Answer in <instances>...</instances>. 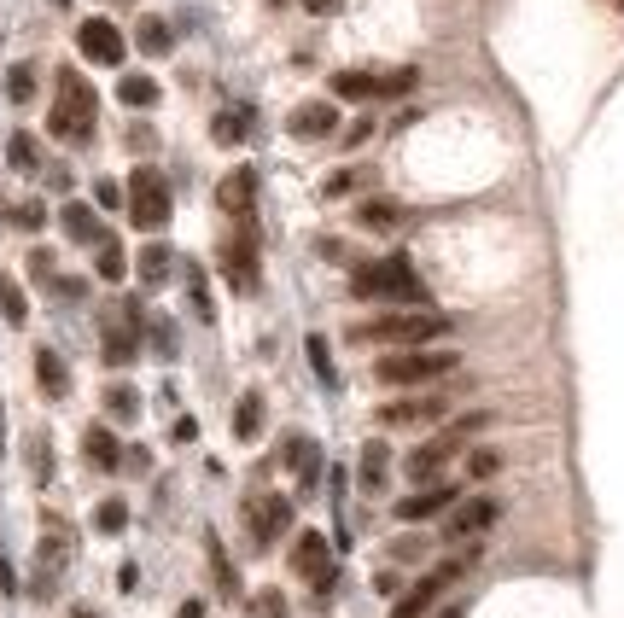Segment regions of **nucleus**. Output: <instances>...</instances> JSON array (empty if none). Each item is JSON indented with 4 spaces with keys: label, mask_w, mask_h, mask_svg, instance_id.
Listing matches in <instances>:
<instances>
[{
    "label": "nucleus",
    "mask_w": 624,
    "mask_h": 618,
    "mask_svg": "<svg viewBox=\"0 0 624 618\" xmlns=\"http://www.w3.org/2000/svg\"><path fill=\"white\" fill-rule=\"evenodd\" d=\"M455 321L444 309H385L374 321L350 327L356 344H403V350H432V339H450Z\"/></svg>",
    "instance_id": "obj_1"
},
{
    "label": "nucleus",
    "mask_w": 624,
    "mask_h": 618,
    "mask_svg": "<svg viewBox=\"0 0 624 618\" xmlns=\"http://www.w3.org/2000/svg\"><path fill=\"white\" fill-rule=\"evenodd\" d=\"M350 292H356V298H374V304H409V309L432 304L426 280L415 275V263H409L403 251H397V257H380V263H356Z\"/></svg>",
    "instance_id": "obj_2"
},
{
    "label": "nucleus",
    "mask_w": 624,
    "mask_h": 618,
    "mask_svg": "<svg viewBox=\"0 0 624 618\" xmlns=\"http://www.w3.org/2000/svg\"><path fill=\"white\" fill-rule=\"evenodd\" d=\"M94 123H100V100L88 88V76L76 70H59V94H53V111H47V129L53 140H70V146H88L94 140Z\"/></svg>",
    "instance_id": "obj_3"
},
{
    "label": "nucleus",
    "mask_w": 624,
    "mask_h": 618,
    "mask_svg": "<svg viewBox=\"0 0 624 618\" xmlns=\"http://www.w3.org/2000/svg\"><path fill=\"white\" fill-rule=\"evenodd\" d=\"M461 368V356L455 350H397V356H380L374 362V379L380 385H432V379H444Z\"/></svg>",
    "instance_id": "obj_4"
},
{
    "label": "nucleus",
    "mask_w": 624,
    "mask_h": 618,
    "mask_svg": "<svg viewBox=\"0 0 624 618\" xmlns=\"http://www.w3.org/2000/svg\"><path fill=\"white\" fill-rule=\"evenodd\" d=\"M123 205H129V222L135 228H146V234H158L164 222H170V210H175V199H170V181L152 170V164H140L135 175H129V187H123Z\"/></svg>",
    "instance_id": "obj_5"
},
{
    "label": "nucleus",
    "mask_w": 624,
    "mask_h": 618,
    "mask_svg": "<svg viewBox=\"0 0 624 618\" xmlns=\"http://www.w3.org/2000/svg\"><path fill=\"white\" fill-rule=\"evenodd\" d=\"M473 560H479V549H467V554H455V560H444V566H432V572H426L409 595H397L391 618H426L432 607H438V595H444V589L467 578V566H473Z\"/></svg>",
    "instance_id": "obj_6"
},
{
    "label": "nucleus",
    "mask_w": 624,
    "mask_h": 618,
    "mask_svg": "<svg viewBox=\"0 0 624 618\" xmlns=\"http://www.w3.org/2000/svg\"><path fill=\"white\" fill-rule=\"evenodd\" d=\"M496 519H502V502H496V496H473V502H455L450 519H444V543H473V537H485Z\"/></svg>",
    "instance_id": "obj_7"
},
{
    "label": "nucleus",
    "mask_w": 624,
    "mask_h": 618,
    "mask_svg": "<svg viewBox=\"0 0 624 618\" xmlns=\"http://www.w3.org/2000/svg\"><path fill=\"white\" fill-rule=\"evenodd\" d=\"M100 356L111 368H129L140 356V304H123V315H111L100 333Z\"/></svg>",
    "instance_id": "obj_8"
},
{
    "label": "nucleus",
    "mask_w": 624,
    "mask_h": 618,
    "mask_svg": "<svg viewBox=\"0 0 624 618\" xmlns=\"http://www.w3.org/2000/svg\"><path fill=\"white\" fill-rule=\"evenodd\" d=\"M245 525H251V549H275L280 531L292 525V496H257L245 508Z\"/></svg>",
    "instance_id": "obj_9"
},
{
    "label": "nucleus",
    "mask_w": 624,
    "mask_h": 618,
    "mask_svg": "<svg viewBox=\"0 0 624 618\" xmlns=\"http://www.w3.org/2000/svg\"><path fill=\"white\" fill-rule=\"evenodd\" d=\"M76 47H82V59L88 65H123V53H129V41H123V30L111 24V18H88L82 30H76Z\"/></svg>",
    "instance_id": "obj_10"
},
{
    "label": "nucleus",
    "mask_w": 624,
    "mask_h": 618,
    "mask_svg": "<svg viewBox=\"0 0 624 618\" xmlns=\"http://www.w3.org/2000/svg\"><path fill=\"white\" fill-rule=\"evenodd\" d=\"M222 275H228L234 292H257V234H251V222L222 245Z\"/></svg>",
    "instance_id": "obj_11"
},
{
    "label": "nucleus",
    "mask_w": 624,
    "mask_h": 618,
    "mask_svg": "<svg viewBox=\"0 0 624 618\" xmlns=\"http://www.w3.org/2000/svg\"><path fill=\"white\" fill-rule=\"evenodd\" d=\"M450 414V397L426 391V397H403V403H385L380 409V426H438Z\"/></svg>",
    "instance_id": "obj_12"
},
{
    "label": "nucleus",
    "mask_w": 624,
    "mask_h": 618,
    "mask_svg": "<svg viewBox=\"0 0 624 618\" xmlns=\"http://www.w3.org/2000/svg\"><path fill=\"white\" fill-rule=\"evenodd\" d=\"M455 508V484H420L415 496H403L397 502V519L403 525H420V519H438Z\"/></svg>",
    "instance_id": "obj_13"
},
{
    "label": "nucleus",
    "mask_w": 624,
    "mask_h": 618,
    "mask_svg": "<svg viewBox=\"0 0 624 618\" xmlns=\"http://www.w3.org/2000/svg\"><path fill=\"white\" fill-rule=\"evenodd\" d=\"M251 199H257V170H228L222 175V187H216V205L228 210V216H251Z\"/></svg>",
    "instance_id": "obj_14"
},
{
    "label": "nucleus",
    "mask_w": 624,
    "mask_h": 618,
    "mask_svg": "<svg viewBox=\"0 0 624 618\" xmlns=\"http://www.w3.org/2000/svg\"><path fill=\"white\" fill-rule=\"evenodd\" d=\"M333 129H339V105L333 100H310L292 111V135L298 140H321V135H333Z\"/></svg>",
    "instance_id": "obj_15"
},
{
    "label": "nucleus",
    "mask_w": 624,
    "mask_h": 618,
    "mask_svg": "<svg viewBox=\"0 0 624 618\" xmlns=\"http://www.w3.org/2000/svg\"><path fill=\"white\" fill-rule=\"evenodd\" d=\"M450 455H455V444H450V438H444V432H438V438H432V444H420L415 455L403 461V467H409V479L432 484V479H438V473H444V461H450Z\"/></svg>",
    "instance_id": "obj_16"
},
{
    "label": "nucleus",
    "mask_w": 624,
    "mask_h": 618,
    "mask_svg": "<svg viewBox=\"0 0 624 618\" xmlns=\"http://www.w3.org/2000/svg\"><path fill=\"white\" fill-rule=\"evenodd\" d=\"M82 455H88L100 473L123 467V444H117V432H111V426H88V432H82Z\"/></svg>",
    "instance_id": "obj_17"
},
{
    "label": "nucleus",
    "mask_w": 624,
    "mask_h": 618,
    "mask_svg": "<svg viewBox=\"0 0 624 618\" xmlns=\"http://www.w3.org/2000/svg\"><path fill=\"white\" fill-rule=\"evenodd\" d=\"M292 572L310 578V584L327 572V537H321V531H304V537L292 543Z\"/></svg>",
    "instance_id": "obj_18"
},
{
    "label": "nucleus",
    "mask_w": 624,
    "mask_h": 618,
    "mask_svg": "<svg viewBox=\"0 0 624 618\" xmlns=\"http://www.w3.org/2000/svg\"><path fill=\"white\" fill-rule=\"evenodd\" d=\"M59 222H65V234L76 245H100L105 240V228H100V216H94V205H82V199H70L65 210H59Z\"/></svg>",
    "instance_id": "obj_19"
},
{
    "label": "nucleus",
    "mask_w": 624,
    "mask_h": 618,
    "mask_svg": "<svg viewBox=\"0 0 624 618\" xmlns=\"http://www.w3.org/2000/svg\"><path fill=\"white\" fill-rule=\"evenodd\" d=\"M356 222H362L368 234H385V228L403 222V205H397V199H362V205H356Z\"/></svg>",
    "instance_id": "obj_20"
},
{
    "label": "nucleus",
    "mask_w": 624,
    "mask_h": 618,
    "mask_svg": "<svg viewBox=\"0 0 624 618\" xmlns=\"http://www.w3.org/2000/svg\"><path fill=\"white\" fill-rule=\"evenodd\" d=\"M286 467H298V484L310 490L315 473H321V449H315V438H286Z\"/></svg>",
    "instance_id": "obj_21"
},
{
    "label": "nucleus",
    "mask_w": 624,
    "mask_h": 618,
    "mask_svg": "<svg viewBox=\"0 0 624 618\" xmlns=\"http://www.w3.org/2000/svg\"><path fill=\"white\" fill-rule=\"evenodd\" d=\"M135 47L146 53V59H164V53L175 47L170 24H164V18H140V24H135Z\"/></svg>",
    "instance_id": "obj_22"
},
{
    "label": "nucleus",
    "mask_w": 624,
    "mask_h": 618,
    "mask_svg": "<svg viewBox=\"0 0 624 618\" xmlns=\"http://www.w3.org/2000/svg\"><path fill=\"white\" fill-rule=\"evenodd\" d=\"M35 379H41L47 397H65L70 391V374H65V362H59V350H35Z\"/></svg>",
    "instance_id": "obj_23"
},
{
    "label": "nucleus",
    "mask_w": 624,
    "mask_h": 618,
    "mask_svg": "<svg viewBox=\"0 0 624 618\" xmlns=\"http://www.w3.org/2000/svg\"><path fill=\"white\" fill-rule=\"evenodd\" d=\"M135 269H140V280H146V286H164V280H170V269H175V251H170V245H146V251L135 257Z\"/></svg>",
    "instance_id": "obj_24"
},
{
    "label": "nucleus",
    "mask_w": 624,
    "mask_h": 618,
    "mask_svg": "<svg viewBox=\"0 0 624 618\" xmlns=\"http://www.w3.org/2000/svg\"><path fill=\"white\" fill-rule=\"evenodd\" d=\"M257 432H263V397H257V391H245L240 403H234V438H240V444H251Z\"/></svg>",
    "instance_id": "obj_25"
},
{
    "label": "nucleus",
    "mask_w": 624,
    "mask_h": 618,
    "mask_svg": "<svg viewBox=\"0 0 624 618\" xmlns=\"http://www.w3.org/2000/svg\"><path fill=\"white\" fill-rule=\"evenodd\" d=\"M339 100H374V70H339V76H333V105Z\"/></svg>",
    "instance_id": "obj_26"
},
{
    "label": "nucleus",
    "mask_w": 624,
    "mask_h": 618,
    "mask_svg": "<svg viewBox=\"0 0 624 618\" xmlns=\"http://www.w3.org/2000/svg\"><path fill=\"white\" fill-rule=\"evenodd\" d=\"M385 473H391V455H385V444L374 438V444H362V490H385Z\"/></svg>",
    "instance_id": "obj_27"
},
{
    "label": "nucleus",
    "mask_w": 624,
    "mask_h": 618,
    "mask_svg": "<svg viewBox=\"0 0 624 618\" xmlns=\"http://www.w3.org/2000/svg\"><path fill=\"white\" fill-rule=\"evenodd\" d=\"M415 88H420V70H415V65L374 76V94H385V100H403V94H415Z\"/></svg>",
    "instance_id": "obj_28"
},
{
    "label": "nucleus",
    "mask_w": 624,
    "mask_h": 618,
    "mask_svg": "<svg viewBox=\"0 0 624 618\" xmlns=\"http://www.w3.org/2000/svg\"><path fill=\"white\" fill-rule=\"evenodd\" d=\"M117 100L146 111V105H158V82H152V76H123V82H117Z\"/></svg>",
    "instance_id": "obj_29"
},
{
    "label": "nucleus",
    "mask_w": 624,
    "mask_h": 618,
    "mask_svg": "<svg viewBox=\"0 0 624 618\" xmlns=\"http://www.w3.org/2000/svg\"><path fill=\"white\" fill-rule=\"evenodd\" d=\"M6 164H12L18 175H35V170H41V146H35L30 135H12V140H6Z\"/></svg>",
    "instance_id": "obj_30"
},
{
    "label": "nucleus",
    "mask_w": 624,
    "mask_h": 618,
    "mask_svg": "<svg viewBox=\"0 0 624 618\" xmlns=\"http://www.w3.org/2000/svg\"><path fill=\"white\" fill-rule=\"evenodd\" d=\"M205 549H210V572H216L222 595H228V601H240V578H234V560L222 554V543H216V537H205Z\"/></svg>",
    "instance_id": "obj_31"
},
{
    "label": "nucleus",
    "mask_w": 624,
    "mask_h": 618,
    "mask_svg": "<svg viewBox=\"0 0 624 618\" xmlns=\"http://www.w3.org/2000/svg\"><path fill=\"white\" fill-rule=\"evenodd\" d=\"M304 350H310L315 379H321V385L333 391V385H339V368H333V350H327V339H321V333H310V339H304Z\"/></svg>",
    "instance_id": "obj_32"
},
{
    "label": "nucleus",
    "mask_w": 624,
    "mask_h": 618,
    "mask_svg": "<svg viewBox=\"0 0 624 618\" xmlns=\"http://www.w3.org/2000/svg\"><path fill=\"white\" fill-rule=\"evenodd\" d=\"M123 525H129V502H123V496H105L100 508H94V531H105V537H117Z\"/></svg>",
    "instance_id": "obj_33"
},
{
    "label": "nucleus",
    "mask_w": 624,
    "mask_h": 618,
    "mask_svg": "<svg viewBox=\"0 0 624 618\" xmlns=\"http://www.w3.org/2000/svg\"><path fill=\"white\" fill-rule=\"evenodd\" d=\"M94 251H100V263H94V269H100V280H123V275H129V257H123V245L111 240V234H105Z\"/></svg>",
    "instance_id": "obj_34"
},
{
    "label": "nucleus",
    "mask_w": 624,
    "mask_h": 618,
    "mask_svg": "<svg viewBox=\"0 0 624 618\" xmlns=\"http://www.w3.org/2000/svg\"><path fill=\"white\" fill-rule=\"evenodd\" d=\"M105 414H111V420H135L140 414L135 385H105Z\"/></svg>",
    "instance_id": "obj_35"
},
{
    "label": "nucleus",
    "mask_w": 624,
    "mask_h": 618,
    "mask_svg": "<svg viewBox=\"0 0 624 618\" xmlns=\"http://www.w3.org/2000/svg\"><path fill=\"white\" fill-rule=\"evenodd\" d=\"M0 315H6L12 327H24V321H30V304H24V292H18V286H12L6 275H0Z\"/></svg>",
    "instance_id": "obj_36"
},
{
    "label": "nucleus",
    "mask_w": 624,
    "mask_h": 618,
    "mask_svg": "<svg viewBox=\"0 0 624 618\" xmlns=\"http://www.w3.org/2000/svg\"><path fill=\"white\" fill-rule=\"evenodd\" d=\"M245 123H251V111H222V117H216V129H210V135L222 140V146H240Z\"/></svg>",
    "instance_id": "obj_37"
},
{
    "label": "nucleus",
    "mask_w": 624,
    "mask_h": 618,
    "mask_svg": "<svg viewBox=\"0 0 624 618\" xmlns=\"http://www.w3.org/2000/svg\"><path fill=\"white\" fill-rule=\"evenodd\" d=\"M30 94H35V70H30V65H12V76H6V100L24 105Z\"/></svg>",
    "instance_id": "obj_38"
},
{
    "label": "nucleus",
    "mask_w": 624,
    "mask_h": 618,
    "mask_svg": "<svg viewBox=\"0 0 624 618\" xmlns=\"http://www.w3.org/2000/svg\"><path fill=\"white\" fill-rule=\"evenodd\" d=\"M187 298H193V309L210 321V292H205V269H187Z\"/></svg>",
    "instance_id": "obj_39"
},
{
    "label": "nucleus",
    "mask_w": 624,
    "mask_h": 618,
    "mask_svg": "<svg viewBox=\"0 0 624 618\" xmlns=\"http://www.w3.org/2000/svg\"><path fill=\"white\" fill-rule=\"evenodd\" d=\"M496 467H502V455H496V449H473V461H467V473H473V479H490Z\"/></svg>",
    "instance_id": "obj_40"
},
{
    "label": "nucleus",
    "mask_w": 624,
    "mask_h": 618,
    "mask_svg": "<svg viewBox=\"0 0 624 618\" xmlns=\"http://www.w3.org/2000/svg\"><path fill=\"white\" fill-rule=\"evenodd\" d=\"M94 205L117 210V205H123V187H117V181H94Z\"/></svg>",
    "instance_id": "obj_41"
},
{
    "label": "nucleus",
    "mask_w": 624,
    "mask_h": 618,
    "mask_svg": "<svg viewBox=\"0 0 624 618\" xmlns=\"http://www.w3.org/2000/svg\"><path fill=\"white\" fill-rule=\"evenodd\" d=\"M257 618H286V601H280V589H263V595H257Z\"/></svg>",
    "instance_id": "obj_42"
},
{
    "label": "nucleus",
    "mask_w": 624,
    "mask_h": 618,
    "mask_svg": "<svg viewBox=\"0 0 624 618\" xmlns=\"http://www.w3.org/2000/svg\"><path fill=\"white\" fill-rule=\"evenodd\" d=\"M356 181H362L356 170H339V175H327V187H321V193H327V199H339V193H350Z\"/></svg>",
    "instance_id": "obj_43"
},
{
    "label": "nucleus",
    "mask_w": 624,
    "mask_h": 618,
    "mask_svg": "<svg viewBox=\"0 0 624 618\" xmlns=\"http://www.w3.org/2000/svg\"><path fill=\"white\" fill-rule=\"evenodd\" d=\"M41 222H47V210L35 205V199H30V205H18V228H24V234H35Z\"/></svg>",
    "instance_id": "obj_44"
},
{
    "label": "nucleus",
    "mask_w": 624,
    "mask_h": 618,
    "mask_svg": "<svg viewBox=\"0 0 624 618\" xmlns=\"http://www.w3.org/2000/svg\"><path fill=\"white\" fill-rule=\"evenodd\" d=\"M30 275L35 280H53V251H35V257H30Z\"/></svg>",
    "instance_id": "obj_45"
},
{
    "label": "nucleus",
    "mask_w": 624,
    "mask_h": 618,
    "mask_svg": "<svg viewBox=\"0 0 624 618\" xmlns=\"http://www.w3.org/2000/svg\"><path fill=\"white\" fill-rule=\"evenodd\" d=\"M368 135H374V123H368V117H356V123H350V135H345V146H362Z\"/></svg>",
    "instance_id": "obj_46"
},
{
    "label": "nucleus",
    "mask_w": 624,
    "mask_h": 618,
    "mask_svg": "<svg viewBox=\"0 0 624 618\" xmlns=\"http://www.w3.org/2000/svg\"><path fill=\"white\" fill-rule=\"evenodd\" d=\"M193 438H199V426H193V420L181 414V420H175V444H193Z\"/></svg>",
    "instance_id": "obj_47"
},
{
    "label": "nucleus",
    "mask_w": 624,
    "mask_h": 618,
    "mask_svg": "<svg viewBox=\"0 0 624 618\" xmlns=\"http://www.w3.org/2000/svg\"><path fill=\"white\" fill-rule=\"evenodd\" d=\"M391 554H397V560H415V554H420V537H397V549H391Z\"/></svg>",
    "instance_id": "obj_48"
},
{
    "label": "nucleus",
    "mask_w": 624,
    "mask_h": 618,
    "mask_svg": "<svg viewBox=\"0 0 624 618\" xmlns=\"http://www.w3.org/2000/svg\"><path fill=\"white\" fill-rule=\"evenodd\" d=\"M374 589H380V595H397V572H391V566H385V572H374Z\"/></svg>",
    "instance_id": "obj_49"
},
{
    "label": "nucleus",
    "mask_w": 624,
    "mask_h": 618,
    "mask_svg": "<svg viewBox=\"0 0 624 618\" xmlns=\"http://www.w3.org/2000/svg\"><path fill=\"white\" fill-rule=\"evenodd\" d=\"M35 479L47 484V438H35Z\"/></svg>",
    "instance_id": "obj_50"
},
{
    "label": "nucleus",
    "mask_w": 624,
    "mask_h": 618,
    "mask_svg": "<svg viewBox=\"0 0 624 618\" xmlns=\"http://www.w3.org/2000/svg\"><path fill=\"white\" fill-rule=\"evenodd\" d=\"M175 618H205V601H181V613Z\"/></svg>",
    "instance_id": "obj_51"
},
{
    "label": "nucleus",
    "mask_w": 624,
    "mask_h": 618,
    "mask_svg": "<svg viewBox=\"0 0 624 618\" xmlns=\"http://www.w3.org/2000/svg\"><path fill=\"white\" fill-rule=\"evenodd\" d=\"M339 0H304V12H333Z\"/></svg>",
    "instance_id": "obj_52"
},
{
    "label": "nucleus",
    "mask_w": 624,
    "mask_h": 618,
    "mask_svg": "<svg viewBox=\"0 0 624 618\" xmlns=\"http://www.w3.org/2000/svg\"><path fill=\"white\" fill-rule=\"evenodd\" d=\"M438 618H467V607H444V613H438Z\"/></svg>",
    "instance_id": "obj_53"
},
{
    "label": "nucleus",
    "mask_w": 624,
    "mask_h": 618,
    "mask_svg": "<svg viewBox=\"0 0 624 618\" xmlns=\"http://www.w3.org/2000/svg\"><path fill=\"white\" fill-rule=\"evenodd\" d=\"M70 618H100V613H88V607H76V613H70Z\"/></svg>",
    "instance_id": "obj_54"
},
{
    "label": "nucleus",
    "mask_w": 624,
    "mask_h": 618,
    "mask_svg": "<svg viewBox=\"0 0 624 618\" xmlns=\"http://www.w3.org/2000/svg\"><path fill=\"white\" fill-rule=\"evenodd\" d=\"M53 6H65V0H53Z\"/></svg>",
    "instance_id": "obj_55"
},
{
    "label": "nucleus",
    "mask_w": 624,
    "mask_h": 618,
    "mask_svg": "<svg viewBox=\"0 0 624 618\" xmlns=\"http://www.w3.org/2000/svg\"><path fill=\"white\" fill-rule=\"evenodd\" d=\"M619 12H624V0H619Z\"/></svg>",
    "instance_id": "obj_56"
}]
</instances>
